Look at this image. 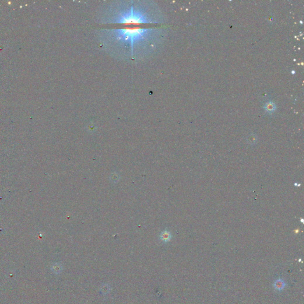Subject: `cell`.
<instances>
[{
	"label": "cell",
	"instance_id": "obj_1",
	"mask_svg": "<svg viewBox=\"0 0 304 304\" xmlns=\"http://www.w3.org/2000/svg\"><path fill=\"white\" fill-rule=\"evenodd\" d=\"M99 33L102 45L117 57L136 60L150 55L162 38L157 27L103 29Z\"/></svg>",
	"mask_w": 304,
	"mask_h": 304
},
{
	"label": "cell",
	"instance_id": "obj_2",
	"mask_svg": "<svg viewBox=\"0 0 304 304\" xmlns=\"http://www.w3.org/2000/svg\"><path fill=\"white\" fill-rule=\"evenodd\" d=\"M104 24H159L162 14L155 3L149 1H119L109 4L99 17Z\"/></svg>",
	"mask_w": 304,
	"mask_h": 304
},
{
	"label": "cell",
	"instance_id": "obj_3",
	"mask_svg": "<svg viewBox=\"0 0 304 304\" xmlns=\"http://www.w3.org/2000/svg\"><path fill=\"white\" fill-rule=\"evenodd\" d=\"M274 287L275 288L279 291H280L282 290H283L285 286H286V283H285V282L281 279H277L276 280L275 283H274Z\"/></svg>",
	"mask_w": 304,
	"mask_h": 304
},
{
	"label": "cell",
	"instance_id": "obj_4",
	"mask_svg": "<svg viewBox=\"0 0 304 304\" xmlns=\"http://www.w3.org/2000/svg\"><path fill=\"white\" fill-rule=\"evenodd\" d=\"M172 235L170 232L168 230L164 231L160 235V239L164 242H168L171 239Z\"/></svg>",
	"mask_w": 304,
	"mask_h": 304
},
{
	"label": "cell",
	"instance_id": "obj_5",
	"mask_svg": "<svg viewBox=\"0 0 304 304\" xmlns=\"http://www.w3.org/2000/svg\"><path fill=\"white\" fill-rule=\"evenodd\" d=\"M275 105L273 104L272 103L270 102L269 103H267L265 106V109L267 111H269V112H272L275 110Z\"/></svg>",
	"mask_w": 304,
	"mask_h": 304
}]
</instances>
